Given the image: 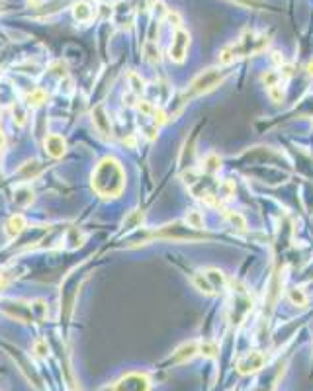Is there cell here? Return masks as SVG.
<instances>
[{
  "mask_svg": "<svg viewBox=\"0 0 313 391\" xmlns=\"http://www.w3.org/2000/svg\"><path fill=\"white\" fill-rule=\"evenodd\" d=\"M92 188L102 198H118L125 188V170L116 157H104L92 170Z\"/></svg>",
  "mask_w": 313,
  "mask_h": 391,
  "instance_id": "obj_1",
  "label": "cell"
},
{
  "mask_svg": "<svg viewBox=\"0 0 313 391\" xmlns=\"http://www.w3.org/2000/svg\"><path fill=\"white\" fill-rule=\"evenodd\" d=\"M270 45V36L264 32H245L243 36H239L235 41L227 43L223 49L219 51L217 61L221 67H229V65L237 63L241 59L247 57H254L259 53H263L266 47Z\"/></svg>",
  "mask_w": 313,
  "mask_h": 391,
  "instance_id": "obj_2",
  "label": "cell"
},
{
  "mask_svg": "<svg viewBox=\"0 0 313 391\" xmlns=\"http://www.w3.org/2000/svg\"><path fill=\"white\" fill-rule=\"evenodd\" d=\"M227 75H229V71L225 67H210V69L202 71L200 75H196L190 80V84L184 88V92L178 96V102L184 106V104H188V100H194L198 96L210 94L212 90H215L217 86H221L225 82Z\"/></svg>",
  "mask_w": 313,
  "mask_h": 391,
  "instance_id": "obj_3",
  "label": "cell"
},
{
  "mask_svg": "<svg viewBox=\"0 0 313 391\" xmlns=\"http://www.w3.org/2000/svg\"><path fill=\"white\" fill-rule=\"evenodd\" d=\"M252 311V297L245 286H233L231 290V307H229V321L233 327H241L245 319Z\"/></svg>",
  "mask_w": 313,
  "mask_h": 391,
  "instance_id": "obj_4",
  "label": "cell"
},
{
  "mask_svg": "<svg viewBox=\"0 0 313 391\" xmlns=\"http://www.w3.org/2000/svg\"><path fill=\"white\" fill-rule=\"evenodd\" d=\"M0 311L10 319H16L20 323H32L38 321L32 309V302H22V299H4L0 302Z\"/></svg>",
  "mask_w": 313,
  "mask_h": 391,
  "instance_id": "obj_5",
  "label": "cell"
},
{
  "mask_svg": "<svg viewBox=\"0 0 313 391\" xmlns=\"http://www.w3.org/2000/svg\"><path fill=\"white\" fill-rule=\"evenodd\" d=\"M112 391H151V378L145 372H129L113 383Z\"/></svg>",
  "mask_w": 313,
  "mask_h": 391,
  "instance_id": "obj_6",
  "label": "cell"
},
{
  "mask_svg": "<svg viewBox=\"0 0 313 391\" xmlns=\"http://www.w3.org/2000/svg\"><path fill=\"white\" fill-rule=\"evenodd\" d=\"M155 239H166V240H202L204 235H198L194 229L182 227L180 223H170V225H164L161 231H155L153 233Z\"/></svg>",
  "mask_w": 313,
  "mask_h": 391,
  "instance_id": "obj_7",
  "label": "cell"
},
{
  "mask_svg": "<svg viewBox=\"0 0 313 391\" xmlns=\"http://www.w3.org/2000/svg\"><path fill=\"white\" fill-rule=\"evenodd\" d=\"M190 32H186L184 27L175 29V36H173V43L168 47V59L176 65H182L186 61L188 47H190Z\"/></svg>",
  "mask_w": 313,
  "mask_h": 391,
  "instance_id": "obj_8",
  "label": "cell"
},
{
  "mask_svg": "<svg viewBox=\"0 0 313 391\" xmlns=\"http://www.w3.org/2000/svg\"><path fill=\"white\" fill-rule=\"evenodd\" d=\"M266 364V354L261 350H252L247 352L241 360L237 362V372L241 376H249V374H257L261 372Z\"/></svg>",
  "mask_w": 313,
  "mask_h": 391,
  "instance_id": "obj_9",
  "label": "cell"
},
{
  "mask_svg": "<svg viewBox=\"0 0 313 391\" xmlns=\"http://www.w3.org/2000/svg\"><path fill=\"white\" fill-rule=\"evenodd\" d=\"M90 115H92V124L98 129V133L104 135V137H112V122H110V115L106 112L104 104L94 106V110H92Z\"/></svg>",
  "mask_w": 313,
  "mask_h": 391,
  "instance_id": "obj_10",
  "label": "cell"
},
{
  "mask_svg": "<svg viewBox=\"0 0 313 391\" xmlns=\"http://www.w3.org/2000/svg\"><path fill=\"white\" fill-rule=\"evenodd\" d=\"M12 356H14V360H18V364L22 366V368H20V372H22V374L25 376V379H27V381H30V383H32V385H34V387H36L38 391L43 389V387H41V378H39V374L36 372V370H34V366H32V364L25 360L24 356H22V352H20V350H14Z\"/></svg>",
  "mask_w": 313,
  "mask_h": 391,
  "instance_id": "obj_11",
  "label": "cell"
},
{
  "mask_svg": "<svg viewBox=\"0 0 313 391\" xmlns=\"http://www.w3.org/2000/svg\"><path fill=\"white\" fill-rule=\"evenodd\" d=\"M200 354V342L198 341H190V342H184L180 348H176V352L170 356V362H175V364H184L188 360H192L194 356H198Z\"/></svg>",
  "mask_w": 313,
  "mask_h": 391,
  "instance_id": "obj_12",
  "label": "cell"
},
{
  "mask_svg": "<svg viewBox=\"0 0 313 391\" xmlns=\"http://www.w3.org/2000/svg\"><path fill=\"white\" fill-rule=\"evenodd\" d=\"M43 147H45V153L53 157V159H59L63 157L65 153H67V143H65V139L61 135H57V133H51L45 137L43 141Z\"/></svg>",
  "mask_w": 313,
  "mask_h": 391,
  "instance_id": "obj_13",
  "label": "cell"
},
{
  "mask_svg": "<svg viewBox=\"0 0 313 391\" xmlns=\"http://www.w3.org/2000/svg\"><path fill=\"white\" fill-rule=\"evenodd\" d=\"M280 295H282V278H280V272H274V276L268 282V290H266V305L270 311L276 307Z\"/></svg>",
  "mask_w": 313,
  "mask_h": 391,
  "instance_id": "obj_14",
  "label": "cell"
},
{
  "mask_svg": "<svg viewBox=\"0 0 313 391\" xmlns=\"http://www.w3.org/2000/svg\"><path fill=\"white\" fill-rule=\"evenodd\" d=\"M27 227V221H25V217L22 214H14L10 219H8V223H6V235L10 237V239H16V237H20L22 233L25 231Z\"/></svg>",
  "mask_w": 313,
  "mask_h": 391,
  "instance_id": "obj_15",
  "label": "cell"
},
{
  "mask_svg": "<svg viewBox=\"0 0 313 391\" xmlns=\"http://www.w3.org/2000/svg\"><path fill=\"white\" fill-rule=\"evenodd\" d=\"M41 170H43V164L34 159V161H27L25 164H22V168L18 170V176L22 180H32V178H38L41 174Z\"/></svg>",
  "mask_w": 313,
  "mask_h": 391,
  "instance_id": "obj_16",
  "label": "cell"
},
{
  "mask_svg": "<svg viewBox=\"0 0 313 391\" xmlns=\"http://www.w3.org/2000/svg\"><path fill=\"white\" fill-rule=\"evenodd\" d=\"M92 6L88 4L87 0H80V2H76L75 6H73V16H75L76 22H82V24H87L92 20Z\"/></svg>",
  "mask_w": 313,
  "mask_h": 391,
  "instance_id": "obj_17",
  "label": "cell"
},
{
  "mask_svg": "<svg viewBox=\"0 0 313 391\" xmlns=\"http://www.w3.org/2000/svg\"><path fill=\"white\" fill-rule=\"evenodd\" d=\"M219 168H221V159H219V155H215V153H208V155L204 157V161H202V170H204L206 174L213 176Z\"/></svg>",
  "mask_w": 313,
  "mask_h": 391,
  "instance_id": "obj_18",
  "label": "cell"
},
{
  "mask_svg": "<svg viewBox=\"0 0 313 391\" xmlns=\"http://www.w3.org/2000/svg\"><path fill=\"white\" fill-rule=\"evenodd\" d=\"M184 223H186L190 229H194V231H200L204 229V215L202 212H196V209H190L184 217Z\"/></svg>",
  "mask_w": 313,
  "mask_h": 391,
  "instance_id": "obj_19",
  "label": "cell"
},
{
  "mask_svg": "<svg viewBox=\"0 0 313 391\" xmlns=\"http://www.w3.org/2000/svg\"><path fill=\"white\" fill-rule=\"evenodd\" d=\"M25 102H27V106H32V108H39L41 104L47 102V92L41 88L32 90V92L25 96Z\"/></svg>",
  "mask_w": 313,
  "mask_h": 391,
  "instance_id": "obj_20",
  "label": "cell"
},
{
  "mask_svg": "<svg viewBox=\"0 0 313 391\" xmlns=\"http://www.w3.org/2000/svg\"><path fill=\"white\" fill-rule=\"evenodd\" d=\"M288 299L292 305H300V307H305V305H307V295H305L303 288H290Z\"/></svg>",
  "mask_w": 313,
  "mask_h": 391,
  "instance_id": "obj_21",
  "label": "cell"
},
{
  "mask_svg": "<svg viewBox=\"0 0 313 391\" xmlns=\"http://www.w3.org/2000/svg\"><path fill=\"white\" fill-rule=\"evenodd\" d=\"M143 51H145V59H147L149 63L155 65L161 61V53H159V47H157L155 41H147L145 47H143Z\"/></svg>",
  "mask_w": 313,
  "mask_h": 391,
  "instance_id": "obj_22",
  "label": "cell"
},
{
  "mask_svg": "<svg viewBox=\"0 0 313 391\" xmlns=\"http://www.w3.org/2000/svg\"><path fill=\"white\" fill-rule=\"evenodd\" d=\"M261 80L266 84V88H272V86L282 84V75H280L278 71H266V73H263Z\"/></svg>",
  "mask_w": 313,
  "mask_h": 391,
  "instance_id": "obj_23",
  "label": "cell"
},
{
  "mask_svg": "<svg viewBox=\"0 0 313 391\" xmlns=\"http://www.w3.org/2000/svg\"><path fill=\"white\" fill-rule=\"evenodd\" d=\"M32 350L38 358H47L49 356V344L45 339H36L34 344H32Z\"/></svg>",
  "mask_w": 313,
  "mask_h": 391,
  "instance_id": "obj_24",
  "label": "cell"
},
{
  "mask_svg": "<svg viewBox=\"0 0 313 391\" xmlns=\"http://www.w3.org/2000/svg\"><path fill=\"white\" fill-rule=\"evenodd\" d=\"M217 344L212 341H202L200 342V354L204 358H215L217 356Z\"/></svg>",
  "mask_w": 313,
  "mask_h": 391,
  "instance_id": "obj_25",
  "label": "cell"
},
{
  "mask_svg": "<svg viewBox=\"0 0 313 391\" xmlns=\"http://www.w3.org/2000/svg\"><path fill=\"white\" fill-rule=\"evenodd\" d=\"M237 6H243V8H252V10H263L266 8V0H229Z\"/></svg>",
  "mask_w": 313,
  "mask_h": 391,
  "instance_id": "obj_26",
  "label": "cell"
},
{
  "mask_svg": "<svg viewBox=\"0 0 313 391\" xmlns=\"http://www.w3.org/2000/svg\"><path fill=\"white\" fill-rule=\"evenodd\" d=\"M129 82H131V90L135 94H141L145 90V82H143V78L137 73H129Z\"/></svg>",
  "mask_w": 313,
  "mask_h": 391,
  "instance_id": "obj_27",
  "label": "cell"
},
{
  "mask_svg": "<svg viewBox=\"0 0 313 391\" xmlns=\"http://www.w3.org/2000/svg\"><path fill=\"white\" fill-rule=\"evenodd\" d=\"M12 117H14V124H16L18 127H22V126H25V117H27V114H25L18 104H14L12 106Z\"/></svg>",
  "mask_w": 313,
  "mask_h": 391,
  "instance_id": "obj_28",
  "label": "cell"
},
{
  "mask_svg": "<svg viewBox=\"0 0 313 391\" xmlns=\"http://www.w3.org/2000/svg\"><path fill=\"white\" fill-rule=\"evenodd\" d=\"M266 90H268V96H270V100L274 102V104H282V102H284V88H282V84L272 86V88H266Z\"/></svg>",
  "mask_w": 313,
  "mask_h": 391,
  "instance_id": "obj_29",
  "label": "cell"
},
{
  "mask_svg": "<svg viewBox=\"0 0 313 391\" xmlns=\"http://www.w3.org/2000/svg\"><path fill=\"white\" fill-rule=\"evenodd\" d=\"M141 221H143V214H139V212H133V214L129 215V217H125L124 227H127V229L139 227V225H141Z\"/></svg>",
  "mask_w": 313,
  "mask_h": 391,
  "instance_id": "obj_30",
  "label": "cell"
},
{
  "mask_svg": "<svg viewBox=\"0 0 313 391\" xmlns=\"http://www.w3.org/2000/svg\"><path fill=\"white\" fill-rule=\"evenodd\" d=\"M164 18H166V22H170V25H173L175 29H180V27H182V18H180L178 12H175V10H168Z\"/></svg>",
  "mask_w": 313,
  "mask_h": 391,
  "instance_id": "obj_31",
  "label": "cell"
},
{
  "mask_svg": "<svg viewBox=\"0 0 313 391\" xmlns=\"http://www.w3.org/2000/svg\"><path fill=\"white\" fill-rule=\"evenodd\" d=\"M272 63L280 65V67L284 65V57H282V53H280V51H274V53H272Z\"/></svg>",
  "mask_w": 313,
  "mask_h": 391,
  "instance_id": "obj_32",
  "label": "cell"
},
{
  "mask_svg": "<svg viewBox=\"0 0 313 391\" xmlns=\"http://www.w3.org/2000/svg\"><path fill=\"white\" fill-rule=\"evenodd\" d=\"M8 282H10V280H8V276H6L4 272H0V290H4V288L8 286Z\"/></svg>",
  "mask_w": 313,
  "mask_h": 391,
  "instance_id": "obj_33",
  "label": "cell"
},
{
  "mask_svg": "<svg viewBox=\"0 0 313 391\" xmlns=\"http://www.w3.org/2000/svg\"><path fill=\"white\" fill-rule=\"evenodd\" d=\"M4 147H6V135L2 131V126H0V149H4Z\"/></svg>",
  "mask_w": 313,
  "mask_h": 391,
  "instance_id": "obj_34",
  "label": "cell"
},
{
  "mask_svg": "<svg viewBox=\"0 0 313 391\" xmlns=\"http://www.w3.org/2000/svg\"><path fill=\"white\" fill-rule=\"evenodd\" d=\"M124 145H129V147H135V139H133V137L124 139Z\"/></svg>",
  "mask_w": 313,
  "mask_h": 391,
  "instance_id": "obj_35",
  "label": "cell"
},
{
  "mask_svg": "<svg viewBox=\"0 0 313 391\" xmlns=\"http://www.w3.org/2000/svg\"><path fill=\"white\" fill-rule=\"evenodd\" d=\"M307 73H309V75H313V63L307 65Z\"/></svg>",
  "mask_w": 313,
  "mask_h": 391,
  "instance_id": "obj_36",
  "label": "cell"
}]
</instances>
